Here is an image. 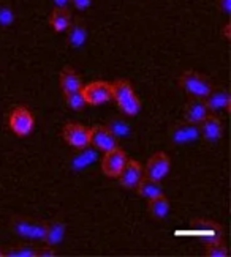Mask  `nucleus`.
<instances>
[{
  "label": "nucleus",
  "mask_w": 231,
  "mask_h": 257,
  "mask_svg": "<svg viewBox=\"0 0 231 257\" xmlns=\"http://www.w3.org/2000/svg\"><path fill=\"white\" fill-rule=\"evenodd\" d=\"M113 87V99L117 103L119 109L122 110L124 114L133 117L139 114L141 110V101L135 92L133 85L125 79H119L111 82Z\"/></svg>",
  "instance_id": "1"
},
{
  "label": "nucleus",
  "mask_w": 231,
  "mask_h": 257,
  "mask_svg": "<svg viewBox=\"0 0 231 257\" xmlns=\"http://www.w3.org/2000/svg\"><path fill=\"white\" fill-rule=\"evenodd\" d=\"M179 85L190 96H196V98H206L212 90V84L209 82L207 77L193 70H187L181 74Z\"/></svg>",
  "instance_id": "2"
},
{
  "label": "nucleus",
  "mask_w": 231,
  "mask_h": 257,
  "mask_svg": "<svg viewBox=\"0 0 231 257\" xmlns=\"http://www.w3.org/2000/svg\"><path fill=\"white\" fill-rule=\"evenodd\" d=\"M190 230L193 235L203 243H211L223 238V229L215 221L196 218L190 221Z\"/></svg>",
  "instance_id": "3"
},
{
  "label": "nucleus",
  "mask_w": 231,
  "mask_h": 257,
  "mask_svg": "<svg viewBox=\"0 0 231 257\" xmlns=\"http://www.w3.org/2000/svg\"><path fill=\"white\" fill-rule=\"evenodd\" d=\"M8 125H10V130H12L16 136H29L35 126V118L32 115V112L24 107V106H18L15 107L12 112H10V117H8Z\"/></svg>",
  "instance_id": "4"
},
{
  "label": "nucleus",
  "mask_w": 231,
  "mask_h": 257,
  "mask_svg": "<svg viewBox=\"0 0 231 257\" xmlns=\"http://www.w3.org/2000/svg\"><path fill=\"white\" fill-rule=\"evenodd\" d=\"M81 92L86 99V104L100 106L109 101V99H113L111 82H106V81H94L87 85H83Z\"/></svg>",
  "instance_id": "5"
},
{
  "label": "nucleus",
  "mask_w": 231,
  "mask_h": 257,
  "mask_svg": "<svg viewBox=\"0 0 231 257\" xmlns=\"http://www.w3.org/2000/svg\"><path fill=\"white\" fill-rule=\"evenodd\" d=\"M62 138L74 149H86L91 144V128L78 123V121H70V123L63 125Z\"/></svg>",
  "instance_id": "6"
},
{
  "label": "nucleus",
  "mask_w": 231,
  "mask_h": 257,
  "mask_svg": "<svg viewBox=\"0 0 231 257\" xmlns=\"http://www.w3.org/2000/svg\"><path fill=\"white\" fill-rule=\"evenodd\" d=\"M125 161H127V153L124 152V149H120L116 145L114 149L105 152L103 160H102V172L109 178H117Z\"/></svg>",
  "instance_id": "7"
},
{
  "label": "nucleus",
  "mask_w": 231,
  "mask_h": 257,
  "mask_svg": "<svg viewBox=\"0 0 231 257\" xmlns=\"http://www.w3.org/2000/svg\"><path fill=\"white\" fill-rule=\"evenodd\" d=\"M171 169V160L165 152L153 153L146 163V175L153 180H163L165 177L170 174Z\"/></svg>",
  "instance_id": "8"
},
{
  "label": "nucleus",
  "mask_w": 231,
  "mask_h": 257,
  "mask_svg": "<svg viewBox=\"0 0 231 257\" xmlns=\"http://www.w3.org/2000/svg\"><path fill=\"white\" fill-rule=\"evenodd\" d=\"M142 175H144V171H142L141 163L136 161V160L127 158V161H125V164L122 167V171L119 172L117 178H119L120 185H122L124 188L133 189L138 185V182L141 180Z\"/></svg>",
  "instance_id": "9"
},
{
  "label": "nucleus",
  "mask_w": 231,
  "mask_h": 257,
  "mask_svg": "<svg viewBox=\"0 0 231 257\" xmlns=\"http://www.w3.org/2000/svg\"><path fill=\"white\" fill-rule=\"evenodd\" d=\"M13 229L19 237H24V238L43 240V237H45V224H41V222L16 218L13 221Z\"/></svg>",
  "instance_id": "10"
},
{
  "label": "nucleus",
  "mask_w": 231,
  "mask_h": 257,
  "mask_svg": "<svg viewBox=\"0 0 231 257\" xmlns=\"http://www.w3.org/2000/svg\"><path fill=\"white\" fill-rule=\"evenodd\" d=\"M91 144H94L98 150L106 152L116 147L117 139L108 126L95 125L94 128H91Z\"/></svg>",
  "instance_id": "11"
},
{
  "label": "nucleus",
  "mask_w": 231,
  "mask_h": 257,
  "mask_svg": "<svg viewBox=\"0 0 231 257\" xmlns=\"http://www.w3.org/2000/svg\"><path fill=\"white\" fill-rule=\"evenodd\" d=\"M209 114V109L206 106L204 98H196V96H190L189 101H187L185 107H184V118L189 123L198 125L200 121Z\"/></svg>",
  "instance_id": "12"
},
{
  "label": "nucleus",
  "mask_w": 231,
  "mask_h": 257,
  "mask_svg": "<svg viewBox=\"0 0 231 257\" xmlns=\"http://www.w3.org/2000/svg\"><path fill=\"white\" fill-rule=\"evenodd\" d=\"M200 134L207 139L209 142H217L220 138H222V133H223V125H222V120H220L215 114H207L200 123Z\"/></svg>",
  "instance_id": "13"
},
{
  "label": "nucleus",
  "mask_w": 231,
  "mask_h": 257,
  "mask_svg": "<svg viewBox=\"0 0 231 257\" xmlns=\"http://www.w3.org/2000/svg\"><path fill=\"white\" fill-rule=\"evenodd\" d=\"M171 136L176 144H189L200 138V128H198V125L189 123V121L178 123L173 128Z\"/></svg>",
  "instance_id": "14"
},
{
  "label": "nucleus",
  "mask_w": 231,
  "mask_h": 257,
  "mask_svg": "<svg viewBox=\"0 0 231 257\" xmlns=\"http://www.w3.org/2000/svg\"><path fill=\"white\" fill-rule=\"evenodd\" d=\"M206 106L209 110H228L229 109V104H231V95L226 88H218V90H211L206 98Z\"/></svg>",
  "instance_id": "15"
},
{
  "label": "nucleus",
  "mask_w": 231,
  "mask_h": 257,
  "mask_svg": "<svg viewBox=\"0 0 231 257\" xmlns=\"http://www.w3.org/2000/svg\"><path fill=\"white\" fill-rule=\"evenodd\" d=\"M65 32H68L67 41H68V44H70L71 48L80 49V48H83L84 44H86V41H87V27H86V24H84L83 21L76 19V21L70 22L68 29L65 30Z\"/></svg>",
  "instance_id": "16"
},
{
  "label": "nucleus",
  "mask_w": 231,
  "mask_h": 257,
  "mask_svg": "<svg viewBox=\"0 0 231 257\" xmlns=\"http://www.w3.org/2000/svg\"><path fill=\"white\" fill-rule=\"evenodd\" d=\"M59 82H60V88H62L63 93L76 92V90H81V88H83L81 77H80L78 73L71 68V66H65V68H62Z\"/></svg>",
  "instance_id": "17"
},
{
  "label": "nucleus",
  "mask_w": 231,
  "mask_h": 257,
  "mask_svg": "<svg viewBox=\"0 0 231 257\" xmlns=\"http://www.w3.org/2000/svg\"><path fill=\"white\" fill-rule=\"evenodd\" d=\"M138 196L144 197V199H152L163 194V188L160 185L159 180H153V178H149L147 175H142L141 180L138 182V185L135 186Z\"/></svg>",
  "instance_id": "18"
},
{
  "label": "nucleus",
  "mask_w": 231,
  "mask_h": 257,
  "mask_svg": "<svg viewBox=\"0 0 231 257\" xmlns=\"http://www.w3.org/2000/svg\"><path fill=\"white\" fill-rule=\"evenodd\" d=\"M71 22V15L68 8H54L49 15V26L54 32L62 33L68 29Z\"/></svg>",
  "instance_id": "19"
},
{
  "label": "nucleus",
  "mask_w": 231,
  "mask_h": 257,
  "mask_svg": "<svg viewBox=\"0 0 231 257\" xmlns=\"http://www.w3.org/2000/svg\"><path fill=\"white\" fill-rule=\"evenodd\" d=\"M149 204H147V210L152 218L156 219H163L167 218L168 213H170V200L168 197H165L163 194L162 196H157V197H152V199H147Z\"/></svg>",
  "instance_id": "20"
},
{
  "label": "nucleus",
  "mask_w": 231,
  "mask_h": 257,
  "mask_svg": "<svg viewBox=\"0 0 231 257\" xmlns=\"http://www.w3.org/2000/svg\"><path fill=\"white\" fill-rule=\"evenodd\" d=\"M65 235V224L60 221H51L48 224H45V237L43 240L46 241V244H59L63 240Z\"/></svg>",
  "instance_id": "21"
},
{
  "label": "nucleus",
  "mask_w": 231,
  "mask_h": 257,
  "mask_svg": "<svg viewBox=\"0 0 231 257\" xmlns=\"http://www.w3.org/2000/svg\"><path fill=\"white\" fill-rule=\"evenodd\" d=\"M4 255L7 257H35L37 255V248H34L29 243H23V244H15V246L8 248Z\"/></svg>",
  "instance_id": "22"
},
{
  "label": "nucleus",
  "mask_w": 231,
  "mask_h": 257,
  "mask_svg": "<svg viewBox=\"0 0 231 257\" xmlns=\"http://www.w3.org/2000/svg\"><path fill=\"white\" fill-rule=\"evenodd\" d=\"M204 254L207 257H228V248L222 240L204 243Z\"/></svg>",
  "instance_id": "23"
},
{
  "label": "nucleus",
  "mask_w": 231,
  "mask_h": 257,
  "mask_svg": "<svg viewBox=\"0 0 231 257\" xmlns=\"http://www.w3.org/2000/svg\"><path fill=\"white\" fill-rule=\"evenodd\" d=\"M65 96V101L67 104L74 109V110H81L86 107V99L83 96V92L81 90H76V92H70V93H63Z\"/></svg>",
  "instance_id": "24"
},
{
  "label": "nucleus",
  "mask_w": 231,
  "mask_h": 257,
  "mask_svg": "<svg viewBox=\"0 0 231 257\" xmlns=\"http://www.w3.org/2000/svg\"><path fill=\"white\" fill-rule=\"evenodd\" d=\"M15 21V13L8 5H0V26L8 27Z\"/></svg>",
  "instance_id": "25"
},
{
  "label": "nucleus",
  "mask_w": 231,
  "mask_h": 257,
  "mask_svg": "<svg viewBox=\"0 0 231 257\" xmlns=\"http://www.w3.org/2000/svg\"><path fill=\"white\" fill-rule=\"evenodd\" d=\"M95 160V155L91 153V150H84L78 158L74 160V166H80V167H84L87 164H91L92 161Z\"/></svg>",
  "instance_id": "26"
},
{
  "label": "nucleus",
  "mask_w": 231,
  "mask_h": 257,
  "mask_svg": "<svg viewBox=\"0 0 231 257\" xmlns=\"http://www.w3.org/2000/svg\"><path fill=\"white\" fill-rule=\"evenodd\" d=\"M109 130L113 131V134L117 138V136H120V134H127L128 133V130H127V125L124 123V121H120V120H114L111 125L108 126Z\"/></svg>",
  "instance_id": "27"
},
{
  "label": "nucleus",
  "mask_w": 231,
  "mask_h": 257,
  "mask_svg": "<svg viewBox=\"0 0 231 257\" xmlns=\"http://www.w3.org/2000/svg\"><path fill=\"white\" fill-rule=\"evenodd\" d=\"M37 255L38 257H54L56 255V249H54V246H51V244H46V246L37 249Z\"/></svg>",
  "instance_id": "28"
},
{
  "label": "nucleus",
  "mask_w": 231,
  "mask_h": 257,
  "mask_svg": "<svg viewBox=\"0 0 231 257\" xmlns=\"http://www.w3.org/2000/svg\"><path fill=\"white\" fill-rule=\"evenodd\" d=\"M70 2H73V5L81 11L87 10L92 5V0H70Z\"/></svg>",
  "instance_id": "29"
},
{
  "label": "nucleus",
  "mask_w": 231,
  "mask_h": 257,
  "mask_svg": "<svg viewBox=\"0 0 231 257\" xmlns=\"http://www.w3.org/2000/svg\"><path fill=\"white\" fill-rule=\"evenodd\" d=\"M217 4H218L220 10H222L226 16H229V13H231V0H217Z\"/></svg>",
  "instance_id": "30"
},
{
  "label": "nucleus",
  "mask_w": 231,
  "mask_h": 257,
  "mask_svg": "<svg viewBox=\"0 0 231 257\" xmlns=\"http://www.w3.org/2000/svg\"><path fill=\"white\" fill-rule=\"evenodd\" d=\"M54 8H68L70 0H51Z\"/></svg>",
  "instance_id": "31"
},
{
  "label": "nucleus",
  "mask_w": 231,
  "mask_h": 257,
  "mask_svg": "<svg viewBox=\"0 0 231 257\" xmlns=\"http://www.w3.org/2000/svg\"><path fill=\"white\" fill-rule=\"evenodd\" d=\"M229 27H231V24H229V22H226L225 29H223V37H225V40H229Z\"/></svg>",
  "instance_id": "32"
},
{
  "label": "nucleus",
  "mask_w": 231,
  "mask_h": 257,
  "mask_svg": "<svg viewBox=\"0 0 231 257\" xmlns=\"http://www.w3.org/2000/svg\"><path fill=\"white\" fill-rule=\"evenodd\" d=\"M0 257H4V252H2V249H0Z\"/></svg>",
  "instance_id": "33"
}]
</instances>
